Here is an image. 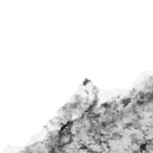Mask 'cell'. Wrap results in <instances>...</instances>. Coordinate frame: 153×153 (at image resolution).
Segmentation results:
<instances>
[{
  "label": "cell",
  "mask_w": 153,
  "mask_h": 153,
  "mask_svg": "<svg viewBox=\"0 0 153 153\" xmlns=\"http://www.w3.org/2000/svg\"><path fill=\"white\" fill-rule=\"evenodd\" d=\"M69 140H71V136H69V135H63V136L61 137V140H60V142H61L62 145H65V143H67V142H69Z\"/></svg>",
  "instance_id": "cell-1"
}]
</instances>
